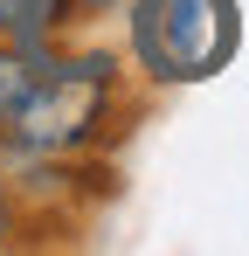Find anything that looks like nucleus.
I'll return each mask as SVG.
<instances>
[{"label":"nucleus","mask_w":249,"mask_h":256,"mask_svg":"<svg viewBox=\"0 0 249 256\" xmlns=\"http://www.w3.org/2000/svg\"><path fill=\"white\" fill-rule=\"evenodd\" d=\"M111 0H0V42H21V48H48L56 28L70 21H90L104 14Z\"/></svg>","instance_id":"obj_3"},{"label":"nucleus","mask_w":249,"mask_h":256,"mask_svg":"<svg viewBox=\"0 0 249 256\" xmlns=\"http://www.w3.org/2000/svg\"><path fill=\"white\" fill-rule=\"evenodd\" d=\"M242 42L236 0H132V56L152 84L222 76Z\"/></svg>","instance_id":"obj_2"},{"label":"nucleus","mask_w":249,"mask_h":256,"mask_svg":"<svg viewBox=\"0 0 249 256\" xmlns=\"http://www.w3.org/2000/svg\"><path fill=\"white\" fill-rule=\"evenodd\" d=\"M111 84H118V62H111V56H42L28 97L7 111L14 152H28V160L76 152L83 138L97 132V118H104Z\"/></svg>","instance_id":"obj_1"},{"label":"nucleus","mask_w":249,"mask_h":256,"mask_svg":"<svg viewBox=\"0 0 249 256\" xmlns=\"http://www.w3.org/2000/svg\"><path fill=\"white\" fill-rule=\"evenodd\" d=\"M0 242H7V208H0Z\"/></svg>","instance_id":"obj_5"},{"label":"nucleus","mask_w":249,"mask_h":256,"mask_svg":"<svg viewBox=\"0 0 249 256\" xmlns=\"http://www.w3.org/2000/svg\"><path fill=\"white\" fill-rule=\"evenodd\" d=\"M42 70V48H21V42H0V118L28 97V84H35Z\"/></svg>","instance_id":"obj_4"}]
</instances>
